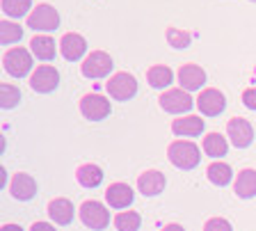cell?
<instances>
[{
    "instance_id": "603a6c76",
    "label": "cell",
    "mask_w": 256,
    "mask_h": 231,
    "mask_svg": "<svg viewBox=\"0 0 256 231\" xmlns=\"http://www.w3.org/2000/svg\"><path fill=\"white\" fill-rule=\"evenodd\" d=\"M206 176H208V181L213 183V186L224 188V186H229L231 183L234 172H231V167L226 165V162H210L208 170H206Z\"/></svg>"
},
{
    "instance_id": "f546056e",
    "label": "cell",
    "mask_w": 256,
    "mask_h": 231,
    "mask_svg": "<svg viewBox=\"0 0 256 231\" xmlns=\"http://www.w3.org/2000/svg\"><path fill=\"white\" fill-rule=\"evenodd\" d=\"M204 231H234V226L224 220V218H210L206 222V226H204Z\"/></svg>"
},
{
    "instance_id": "4dcf8cb0",
    "label": "cell",
    "mask_w": 256,
    "mask_h": 231,
    "mask_svg": "<svg viewBox=\"0 0 256 231\" xmlns=\"http://www.w3.org/2000/svg\"><path fill=\"white\" fill-rule=\"evenodd\" d=\"M242 103L250 110H256V87H250V90L242 92Z\"/></svg>"
},
{
    "instance_id": "9c48e42d",
    "label": "cell",
    "mask_w": 256,
    "mask_h": 231,
    "mask_svg": "<svg viewBox=\"0 0 256 231\" xmlns=\"http://www.w3.org/2000/svg\"><path fill=\"white\" fill-rule=\"evenodd\" d=\"M226 135H229L231 144L238 146V149H247V146L254 142V128H252V124L242 117L231 119L229 126H226Z\"/></svg>"
},
{
    "instance_id": "d6986e66",
    "label": "cell",
    "mask_w": 256,
    "mask_h": 231,
    "mask_svg": "<svg viewBox=\"0 0 256 231\" xmlns=\"http://www.w3.org/2000/svg\"><path fill=\"white\" fill-rule=\"evenodd\" d=\"M30 50H32V55H34V58H39L42 62H50V60L55 58V53H58V48H55V42L50 37H46V34L32 37Z\"/></svg>"
},
{
    "instance_id": "e0dca14e",
    "label": "cell",
    "mask_w": 256,
    "mask_h": 231,
    "mask_svg": "<svg viewBox=\"0 0 256 231\" xmlns=\"http://www.w3.org/2000/svg\"><path fill=\"white\" fill-rule=\"evenodd\" d=\"M172 130H174V135H178V138H197V135L204 133V119L194 117V114L178 117V119H174Z\"/></svg>"
},
{
    "instance_id": "30bf717a",
    "label": "cell",
    "mask_w": 256,
    "mask_h": 231,
    "mask_svg": "<svg viewBox=\"0 0 256 231\" xmlns=\"http://www.w3.org/2000/svg\"><path fill=\"white\" fill-rule=\"evenodd\" d=\"M197 108L202 110L204 117H218L226 108V98H224V94L220 90L210 87V90H204L197 96Z\"/></svg>"
},
{
    "instance_id": "7a4b0ae2",
    "label": "cell",
    "mask_w": 256,
    "mask_h": 231,
    "mask_svg": "<svg viewBox=\"0 0 256 231\" xmlns=\"http://www.w3.org/2000/svg\"><path fill=\"white\" fill-rule=\"evenodd\" d=\"M2 66L14 78H26L32 71V50L26 48H10L2 58Z\"/></svg>"
},
{
    "instance_id": "277c9868",
    "label": "cell",
    "mask_w": 256,
    "mask_h": 231,
    "mask_svg": "<svg viewBox=\"0 0 256 231\" xmlns=\"http://www.w3.org/2000/svg\"><path fill=\"white\" fill-rule=\"evenodd\" d=\"M158 103H160V108H162L165 112H170V114L190 112L192 106H194L192 96L188 94L186 90H167V92H162V94L158 96Z\"/></svg>"
},
{
    "instance_id": "d6a6232c",
    "label": "cell",
    "mask_w": 256,
    "mask_h": 231,
    "mask_svg": "<svg viewBox=\"0 0 256 231\" xmlns=\"http://www.w3.org/2000/svg\"><path fill=\"white\" fill-rule=\"evenodd\" d=\"M160 231H186V229H183L181 224H167V226H162Z\"/></svg>"
},
{
    "instance_id": "836d02e7",
    "label": "cell",
    "mask_w": 256,
    "mask_h": 231,
    "mask_svg": "<svg viewBox=\"0 0 256 231\" xmlns=\"http://www.w3.org/2000/svg\"><path fill=\"white\" fill-rule=\"evenodd\" d=\"M2 231H23V229L18 224H5L2 226Z\"/></svg>"
},
{
    "instance_id": "9a60e30c",
    "label": "cell",
    "mask_w": 256,
    "mask_h": 231,
    "mask_svg": "<svg viewBox=\"0 0 256 231\" xmlns=\"http://www.w3.org/2000/svg\"><path fill=\"white\" fill-rule=\"evenodd\" d=\"M165 174L158 172V170H149V172H144L142 176L138 178V188L142 194H146V197H156V194H160L162 190H165Z\"/></svg>"
},
{
    "instance_id": "4fadbf2b",
    "label": "cell",
    "mask_w": 256,
    "mask_h": 231,
    "mask_svg": "<svg viewBox=\"0 0 256 231\" xmlns=\"http://www.w3.org/2000/svg\"><path fill=\"white\" fill-rule=\"evenodd\" d=\"M60 50H62L64 60H69V62H78L82 55L87 53V42L85 37H80L76 32H66L60 42Z\"/></svg>"
},
{
    "instance_id": "3957f363",
    "label": "cell",
    "mask_w": 256,
    "mask_h": 231,
    "mask_svg": "<svg viewBox=\"0 0 256 231\" xmlns=\"http://www.w3.org/2000/svg\"><path fill=\"white\" fill-rule=\"evenodd\" d=\"M106 90L114 101H128V98H133L138 94V80L126 71H119L108 80Z\"/></svg>"
},
{
    "instance_id": "52a82bcc",
    "label": "cell",
    "mask_w": 256,
    "mask_h": 231,
    "mask_svg": "<svg viewBox=\"0 0 256 231\" xmlns=\"http://www.w3.org/2000/svg\"><path fill=\"white\" fill-rule=\"evenodd\" d=\"M112 64H114V62H112V58L108 53L94 50V53H90L85 58V62H82V76H85V78H92V80L106 78V76H110Z\"/></svg>"
},
{
    "instance_id": "7402d4cb",
    "label": "cell",
    "mask_w": 256,
    "mask_h": 231,
    "mask_svg": "<svg viewBox=\"0 0 256 231\" xmlns=\"http://www.w3.org/2000/svg\"><path fill=\"white\" fill-rule=\"evenodd\" d=\"M236 194L240 199L256 197V172L254 170H242L236 178Z\"/></svg>"
},
{
    "instance_id": "8992f818",
    "label": "cell",
    "mask_w": 256,
    "mask_h": 231,
    "mask_svg": "<svg viewBox=\"0 0 256 231\" xmlns=\"http://www.w3.org/2000/svg\"><path fill=\"white\" fill-rule=\"evenodd\" d=\"M80 220H82L85 226H90V229L101 231L110 224V213H108V208L101 202H92L90 199V202H85V204L80 206Z\"/></svg>"
},
{
    "instance_id": "7c38bea8",
    "label": "cell",
    "mask_w": 256,
    "mask_h": 231,
    "mask_svg": "<svg viewBox=\"0 0 256 231\" xmlns=\"http://www.w3.org/2000/svg\"><path fill=\"white\" fill-rule=\"evenodd\" d=\"M178 82H181V90L186 92H197L204 87L206 82V71L197 64H183L178 69Z\"/></svg>"
},
{
    "instance_id": "2e32d148",
    "label": "cell",
    "mask_w": 256,
    "mask_h": 231,
    "mask_svg": "<svg viewBox=\"0 0 256 231\" xmlns=\"http://www.w3.org/2000/svg\"><path fill=\"white\" fill-rule=\"evenodd\" d=\"M133 190L126 183H112L110 188L106 190V202L112 206V208H128L133 204Z\"/></svg>"
},
{
    "instance_id": "5bb4252c",
    "label": "cell",
    "mask_w": 256,
    "mask_h": 231,
    "mask_svg": "<svg viewBox=\"0 0 256 231\" xmlns=\"http://www.w3.org/2000/svg\"><path fill=\"white\" fill-rule=\"evenodd\" d=\"M10 192L14 199H21V202H30L34 194H37V183H34V178L30 176V174H14V178H12L10 183Z\"/></svg>"
},
{
    "instance_id": "6da1fadb",
    "label": "cell",
    "mask_w": 256,
    "mask_h": 231,
    "mask_svg": "<svg viewBox=\"0 0 256 231\" xmlns=\"http://www.w3.org/2000/svg\"><path fill=\"white\" fill-rule=\"evenodd\" d=\"M167 156H170L172 165H176L178 170H194V167L199 165V160H202L199 146L188 140L172 142L170 149H167Z\"/></svg>"
},
{
    "instance_id": "83f0119b",
    "label": "cell",
    "mask_w": 256,
    "mask_h": 231,
    "mask_svg": "<svg viewBox=\"0 0 256 231\" xmlns=\"http://www.w3.org/2000/svg\"><path fill=\"white\" fill-rule=\"evenodd\" d=\"M21 37H23L21 26H16V23H12V21L0 23V39H2V44H16Z\"/></svg>"
},
{
    "instance_id": "484cf974",
    "label": "cell",
    "mask_w": 256,
    "mask_h": 231,
    "mask_svg": "<svg viewBox=\"0 0 256 231\" xmlns=\"http://www.w3.org/2000/svg\"><path fill=\"white\" fill-rule=\"evenodd\" d=\"M32 7V0H2V12L12 18L26 16Z\"/></svg>"
},
{
    "instance_id": "ac0fdd59",
    "label": "cell",
    "mask_w": 256,
    "mask_h": 231,
    "mask_svg": "<svg viewBox=\"0 0 256 231\" xmlns=\"http://www.w3.org/2000/svg\"><path fill=\"white\" fill-rule=\"evenodd\" d=\"M48 215H50V220H53L55 224H60V226L69 224V222L74 220V204H71L69 199L58 197L48 204Z\"/></svg>"
},
{
    "instance_id": "e575fe53",
    "label": "cell",
    "mask_w": 256,
    "mask_h": 231,
    "mask_svg": "<svg viewBox=\"0 0 256 231\" xmlns=\"http://www.w3.org/2000/svg\"><path fill=\"white\" fill-rule=\"evenodd\" d=\"M5 181H7V172L5 170H0V186H5Z\"/></svg>"
},
{
    "instance_id": "4316f807",
    "label": "cell",
    "mask_w": 256,
    "mask_h": 231,
    "mask_svg": "<svg viewBox=\"0 0 256 231\" xmlns=\"http://www.w3.org/2000/svg\"><path fill=\"white\" fill-rule=\"evenodd\" d=\"M18 103H21V92L16 90L14 85L5 82V85L0 87V106L5 108V110H12V108H16Z\"/></svg>"
},
{
    "instance_id": "1f68e13d",
    "label": "cell",
    "mask_w": 256,
    "mask_h": 231,
    "mask_svg": "<svg viewBox=\"0 0 256 231\" xmlns=\"http://www.w3.org/2000/svg\"><path fill=\"white\" fill-rule=\"evenodd\" d=\"M30 231H58V229L53 224H48V222H34Z\"/></svg>"
},
{
    "instance_id": "5b68a950",
    "label": "cell",
    "mask_w": 256,
    "mask_h": 231,
    "mask_svg": "<svg viewBox=\"0 0 256 231\" xmlns=\"http://www.w3.org/2000/svg\"><path fill=\"white\" fill-rule=\"evenodd\" d=\"M28 26L32 30H39V32H50V30H58L60 26V14L55 7L50 5H39L28 14Z\"/></svg>"
},
{
    "instance_id": "ba28073f",
    "label": "cell",
    "mask_w": 256,
    "mask_h": 231,
    "mask_svg": "<svg viewBox=\"0 0 256 231\" xmlns=\"http://www.w3.org/2000/svg\"><path fill=\"white\" fill-rule=\"evenodd\" d=\"M58 85H60V74L50 64H42L30 76V87L34 92H39V94H50V92L58 90Z\"/></svg>"
},
{
    "instance_id": "d4e9b609",
    "label": "cell",
    "mask_w": 256,
    "mask_h": 231,
    "mask_svg": "<svg viewBox=\"0 0 256 231\" xmlns=\"http://www.w3.org/2000/svg\"><path fill=\"white\" fill-rule=\"evenodd\" d=\"M142 220H140V215L135 210H122V213L114 218V226L117 231H138Z\"/></svg>"
},
{
    "instance_id": "44dd1931",
    "label": "cell",
    "mask_w": 256,
    "mask_h": 231,
    "mask_svg": "<svg viewBox=\"0 0 256 231\" xmlns=\"http://www.w3.org/2000/svg\"><path fill=\"white\" fill-rule=\"evenodd\" d=\"M76 178H78V183L82 186V188H98V186L103 183V172H101V167L87 162V165L78 167Z\"/></svg>"
},
{
    "instance_id": "ffe728a7",
    "label": "cell",
    "mask_w": 256,
    "mask_h": 231,
    "mask_svg": "<svg viewBox=\"0 0 256 231\" xmlns=\"http://www.w3.org/2000/svg\"><path fill=\"white\" fill-rule=\"evenodd\" d=\"M146 80L154 90H167V87L174 82V71L165 64H156L146 71Z\"/></svg>"
},
{
    "instance_id": "cb8c5ba5",
    "label": "cell",
    "mask_w": 256,
    "mask_h": 231,
    "mask_svg": "<svg viewBox=\"0 0 256 231\" xmlns=\"http://www.w3.org/2000/svg\"><path fill=\"white\" fill-rule=\"evenodd\" d=\"M226 151H229V144L224 140V135L220 133H210L204 138V154L210 158H222L226 156Z\"/></svg>"
},
{
    "instance_id": "8fae6325",
    "label": "cell",
    "mask_w": 256,
    "mask_h": 231,
    "mask_svg": "<svg viewBox=\"0 0 256 231\" xmlns=\"http://www.w3.org/2000/svg\"><path fill=\"white\" fill-rule=\"evenodd\" d=\"M80 112L85 114L90 122H101L110 114V101L101 94H87L80 101Z\"/></svg>"
},
{
    "instance_id": "d590c367",
    "label": "cell",
    "mask_w": 256,
    "mask_h": 231,
    "mask_svg": "<svg viewBox=\"0 0 256 231\" xmlns=\"http://www.w3.org/2000/svg\"><path fill=\"white\" fill-rule=\"evenodd\" d=\"M252 2H256V0H252Z\"/></svg>"
},
{
    "instance_id": "f1b7e54d",
    "label": "cell",
    "mask_w": 256,
    "mask_h": 231,
    "mask_svg": "<svg viewBox=\"0 0 256 231\" xmlns=\"http://www.w3.org/2000/svg\"><path fill=\"white\" fill-rule=\"evenodd\" d=\"M190 34L186 30H178V28H170L167 30V42L174 46V48H188L190 46Z\"/></svg>"
}]
</instances>
